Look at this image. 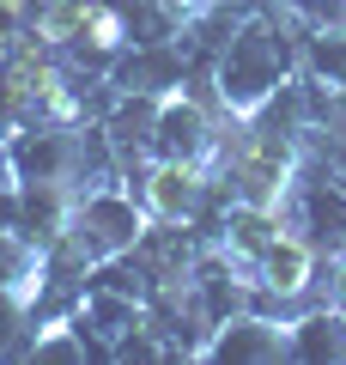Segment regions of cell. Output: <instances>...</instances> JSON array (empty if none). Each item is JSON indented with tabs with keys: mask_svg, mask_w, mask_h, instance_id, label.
Segmentation results:
<instances>
[{
	"mask_svg": "<svg viewBox=\"0 0 346 365\" xmlns=\"http://www.w3.org/2000/svg\"><path fill=\"white\" fill-rule=\"evenodd\" d=\"M19 323H31V311H25V299H19L13 287H0V353L13 347V335H19Z\"/></svg>",
	"mask_w": 346,
	"mask_h": 365,
	"instance_id": "obj_4",
	"label": "cell"
},
{
	"mask_svg": "<svg viewBox=\"0 0 346 365\" xmlns=\"http://www.w3.org/2000/svg\"><path fill=\"white\" fill-rule=\"evenodd\" d=\"M285 43L273 37L268 25H249V31H237L231 37V49H225V67H219V79H225V104L231 110H261L280 91V79H285Z\"/></svg>",
	"mask_w": 346,
	"mask_h": 365,
	"instance_id": "obj_1",
	"label": "cell"
},
{
	"mask_svg": "<svg viewBox=\"0 0 346 365\" xmlns=\"http://www.w3.org/2000/svg\"><path fill=\"white\" fill-rule=\"evenodd\" d=\"M31 268H37V256L25 250V237H19V232H0V287H19Z\"/></svg>",
	"mask_w": 346,
	"mask_h": 365,
	"instance_id": "obj_3",
	"label": "cell"
},
{
	"mask_svg": "<svg viewBox=\"0 0 346 365\" xmlns=\"http://www.w3.org/2000/svg\"><path fill=\"white\" fill-rule=\"evenodd\" d=\"M213 353H237V359H280L292 353V335H280L261 317H243V323H225V335L213 341Z\"/></svg>",
	"mask_w": 346,
	"mask_h": 365,
	"instance_id": "obj_2",
	"label": "cell"
}]
</instances>
